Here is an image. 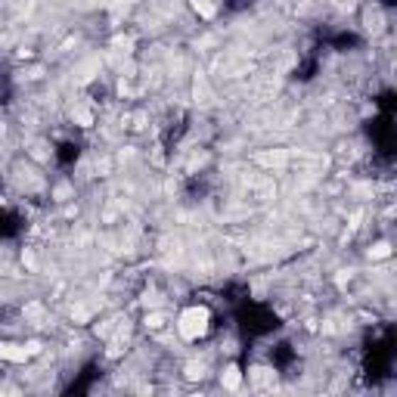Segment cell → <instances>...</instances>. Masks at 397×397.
<instances>
[{
    "mask_svg": "<svg viewBox=\"0 0 397 397\" xmlns=\"http://www.w3.org/2000/svg\"><path fill=\"white\" fill-rule=\"evenodd\" d=\"M208 329H211V310L202 308V304H192V308H187L177 317V332L187 342H199L202 335H208Z\"/></svg>",
    "mask_w": 397,
    "mask_h": 397,
    "instance_id": "1",
    "label": "cell"
},
{
    "mask_svg": "<svg viewBox=\"0 0 397 397\" xmlns=\"http://www.w3.org/2000/svg\"><path fill=\"white\" fill-rule=\"evenodd\" d=\"M0 357L4 360H16V363H25L31 357L28 348H19V344H0Z\"/></svg>",
    "mask_w": 397,
    "mask_h": 397,
    "instance_id": "2",
    "label": "cell"
},
{
    "mask_svg": "<svg viewBox=\"0 0 397 397\" xmlns=\"http://www.w3.org/2000/svg\"><path fill=\"white\" fill-rule=\"evenodd\" d=\"M192 6H196V13L202 16V19H211V16L217 13V4H214V0H192Z\"/></svg>",
    "mask_w": 397,
    "mask_h": 397,
    "instance_id": "3",
    "label": "cell"
},
{
    "mask_svg": "<svg viewBox=\"0 0 397 397\" xmlns=\"http://www.w3.org/2000/svg\"><path fill=\"white\" fill-rule=\"evenodd\" d=\"M242 382V373L236 366H227V376H224V388H239Z\"/></svg>",
    "mask_w": 397,
    "mask_h": 397,
    "instance_id": "4",
    "label": "cell"
}]
</instances>
